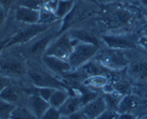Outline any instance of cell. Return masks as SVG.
I'll use <instances>...</instances> for the list:
<instances>
[{
    "mask_svg": "<svg viewBox=\"0 0 147 119\" xmlns=\"http://www.w3.org/2000/svg\"><path fill=\"white\" fill-rule=\"evenodd\" d=\"M73 40L79 42L88 43L95 44L101 47L103 44L100 37V34H98L93 30L87 29L86 27H77L67 30Z\"/></svg>",
    "mask_w": 147,
    "mask_h": 119,
    "instance_id": "11",
    "label": "cell"
},
{
    "mask_svg": "<svg viewBox=\"0 0 147 119\" xmlns=\"http://www.w3.org/2000/svg\"><path fill=\"white\" fill-rule=\"evenodd\" d=\"M27 76L33 86L36 87H50L54 89H65L70 94L72 90L63 80L47 69L41 61L27 60Z\"/></svg>",
    "mask_w": 147,
    "mask_h": 119,
    "instance_id": "2",
    "label": "cell"
},
{
    "mask_svg": "<svg viewBox=\"0 0 147 119\" xmlns=\"http://www.w3.org/2000/svg\"><path fill=\"white\" fill-rule=\"evenodd\" d=\"M139 36L133 33L128 34H103L100 37L103 44L107 47L117 50H127L138 48Z\"/></svg>",
    "mask_w": 147,
    "mask_h": 119,
    "instance_id": "9",
    "label": "cell"
},
{
    "mask_svg": "<svg viewBox=\"0 0 147 119\" xmlns=\"http://www.w3.org/2000/svg\"><path fill=\"white\" fill-rule=\"evenodd\" d=\"M14 0H0V6L8 12Z\"/></svg>",
    "mask_w": 147,
    "mask_h": 119,
    "instance_id": "33",
    "label": "cell"
},
{
    "mask_svg": "<svg viewBox=\"0 0 147 119\" xmlns=\"http://www.w3.org/2000/svg\"><path fill=\"white\" fill-rule=\"evenodd\" d=\"M26 106L38 119L41 118L46 110L50 107L48 101L37 94H30L26 100Z\"/></svg>",
    "mask_w": 147,
    "mask_h": 119,
    "instance_id": "14",
    "label": "cell"
},
{
    "mask_svg": "<svg viewBox=\"0 0 147 119\" xmlns=\"http://www.w3.org/2000/svg\"><path fill=\"white\" fill-rule=\"evenodd\" d=\"M59 119H68V117L66 116H62L61 115V116H60V118Z\"/></svg>",
    "mask_w": 147,
    "mask_h": 119,
    "instance_id": "42",
    "label": "cell"
},
{
    "mask_svg": "<svg viewBox=\"0 0 147 119\" xmlns=\"http://www.w3.org/2000/svg\"><path fill=\"white\" fill-rule=\"evenodd\" d=\"M137 106V100L134 96L126 95L123 96L119 103L118 111L121 113H127Z\"/></svg>",
    "mask_w": 147,
    "mask_h": 119,
    "instance_id": "23",
    "label": "cell"
},
{
    "mask_svg": "<svg viewBox=\"0 0 147 119\" xmlns=\"http://www.w3.org/2000/svg\"><path fill=\"white\" fill-rule=\"evenodd\" d=\"M60 116L61 114L58 109L50 106L40 119H59Z\"/></svg>",
    "mask_w": 147,
    "mask_h": 119,
    "instance_id": "29",
    "label": "cell"
},
{
    "mask_svg": "<svg viewBox=\"0 0 147 119\" xmlns=\"http://www.w3.org/2000/svg\"><path fill=\"white\" fill-rule=\"evenodd\" d=\"M70 95L68 90L65 89H55L48 102L50 106L58 109L65 102Z\"/></svg>",
    "mask_w": 147,
    "mask_h": 119,
    "instance_id": "21",
    "label": "cell"
},
{
    "mask_svg": "<svg viewBox=\"0 0 147 119\" xmlns=\"http://www.w3.org/2000/svg\"><path fill=\"white\" fill-rule=\"evenodd\" d=\"M142 13H143L145 19H146V22H147V9H146L142 8Z\"/></svg>",
    "mask_w": 147,
    "mask_h": 119,
    "instance_id": "40",
    "label": "cell"
},
{
    "mask_svg": "<svg viewBox=\"0 0 147 119\" xmlns=\"http://www.w3.org/2000/svg\"><path fill=\"white\" fill-rule=\"evenodd\" d=\"M9 119H38L35 115L27 107L17 106L11 112Z\"/></svg>",
    "mask_w": 147,
    "mask_h": 119,
    "instance_id": "22",
    "label": "cell"
},
{
    "mask_svg": "<svg viewBox=\"0 0 147 119\" xmlns=\"http://www.w3.org/2000/svg\"><path fill=\"white\" fill-rule=\"evenodd\" d=\"M137 42L139 47H142L145 50H147V38L145 36L142 35V34L139 35Z\"/></svg>",
    "mask_w": 147,
    "mask_h": 119,
    "instance_id": "35",
    "label": "cell"
},
{
    "mask_svg": "<svg viewBox=\"0 0 147 119\" xmlns=\"http://www.w3.org/2000/svg\"><path fill=\"white\" fill-rule=\"evenodd\" d=\"M67 117H68V119H87V118L83 114L81 110L72 113V114H70Z\"/></svg>",
    "mask_w": 147,
    "mask_h": 119,
    "instance_id": "34",
    "label": "cell"
},
{
    "mask_svg": "<svg viewBox=\"0 0 147 119\" xmlns=\"http://www.w3.org/2000/svg\"><path fill=\"white\" fill-rule=\"evenodd\" d=\"M27 60L20 52L18 55L0 57V73L11 79L27 75Z\"/></svg>",
    "mask_w": 147,
    "mask_h": 119,
    "instance_id": "6",
    "label": "cell"
},
{
    "mask_svg": "<svg viewBox=\"0 0 147 119\" xmlns=\"http://www.w3.org/2000/svg\"><path fill=\"white\" fill-rule=\"evenodd\" d=\"M39 11H40L39 24L50 25V24H55L59 21H61V20L58 19L55 11L50 8H49L45 4H43V6L40 8Z\"/></svg>",
    "mask_w": 147,
    "mask_h": 119,
    "instance_id": "20",
    "label": "cell"
},
{
    "mask_svg": "<svg viewBox=\"0 0 147 119\" xmlns=\"http://www.w3.org/2000/svg\"><path fill=\"white\" fill-rule=\"evenodd\" d=\"M23 94L24 91L22 89L11 83L0 93V99L17 106V103H20L22 100L24 96Z\"/></svg>",
    "mask_w": 147,
    "mask_h": 119,
    "instance_id": "17",
    "label": "cell"
},
{
    "mask_svg": "<svg viewBox=\"0 0 147 119\" xmlns=\"http://www.w3.org/2000/svg\"><path fill=\"white\" fill-rule=\"evenodd\" d=\"M141 34L145 36L147 38V24L142 29V30H141Z\"/></svg>",
    "mask_w": 147,
    "mask_h": 119,
    "instance_id": "39",
    "label": "cell"
},
{
    "mask_svg": "<svg viewBox=\"0 0 147 119\" xmlns=\"http://www.w3.org/2000/svg\"><path fill=\"white\" fill-rule=\"evenodd\" d=\"M10 37H8V38H6L4 39V40H1V41H0V56H1L2 52L6 49V46H7V43H8L9 41Z\"/></svg>",
    "mask_w": 147,
    "mask_h": 119,
    "instance_id": "37",
    "label": "cell"
},
{
    "mask_svg": "<svg viewBox=\"0 0 147 119\" xmlns=\"http://www.w3.org/2000/svg\"><path fill=\"white\" fill-rule=\"evenodd\" d=\"M76 0H57L55 13L59 20H63L74 7Z\"/></svg>",
    "mask_w": 147,
    "mask_h": 119,
    "instance_id": "19",
    "label": "cell"
},
{
    "mask_svg": "<svg viewBox=\"0 0 147 119\" xmlns=\"http://www.w3.org/2000/svg\"><path fill=\"white\" fill-rule=\"evenodd\" d=\"M138 2L139 3L142 8L147 9V0H138Z\"/></svg>",
    "mask_w": 147,
    "mask_h": 119,
    "instance_id": "38",
    "label": "cell"
},
{
    "mask_svg": "<svg viewBox=\"0 0 147 119\" xmlns=\"http://www.w3.org/2000/svg\"><path fill=\"white\" fill-rule=\"evenodd\" d=\"M131 3H110L99 5L96 17L98 30L103 34H128L142 20L138 9Z\"/></svg>",
    "mask_w": 147,
    "mask_h": 119,
    "instance_id": "1",
    "label": "cell"
},
{
    "mask_svg": "<svg viewBox=\"0 0 147 119\" xmlns=\"http://www.w3.org/2000/svg\"><path fill=\"white\" fill-rule=\"evenodd\" d=\"M108 108L104 96H98L81 108L87 119H97Z\"/></svg>",
    "mask_w": 147,
    "mask_h": 119,
    "instance_id": "13",
    "label": "cell"
},
{
    "mask_svg": "<svg viewBox=\"0 0 147 119\" xmlns=\"http://www.w3.org/2000/svg\"><path fill=\"white\" fill-rule=\"evenodd\" d=\"M83 105L78 94L70 95L64 103L58 108L62 116H70L72 113L81 110Z\"/></svg>",
    "mask_w": 147,
    "mask_h": 119,
    "instance_id": "18",
    "label": "cell"
},
{
    "mask_svg": "<svg viewBox=\"0 0 147 119\" xmlns=\"http://www.w3.org/2000/svg\"><path fill=\"white\" fill-rule=\"evenodd\" d=\"M41 62L47 69L56 75H63L73 70L68 61L53 56L44 54L42 57Z\"/></svg>",
    "mask_w": 147,
    "mask_h": 119,
    "instance_id": "12",
    "label": "cell"
},
{
    "mask_svg": "<svg viewBox=\"0 0 147 119\" xmlns=\"http://www.w3.org/2000/svg\"><path fill=\"white\" fill-rule=\"evenodd\" d=\"M7 13L8 12H7L3 7H1V6H0V29L1 28L3 24L5 22L6 18H7Z\"/></svg>",
    "mask_w": 147,
    "mask_h": 119,
    "instance_id": "36",
    "label": "cell"
},
{
    "mask_svg": "<svg viewBox=\"0 0 147 119\" xmlns=\"http://www.w3.org/2000/svg\"><path fill=\"white\" fill-rule=\"evenodd\" d=\"M98 9V4H90L82 0H76L73 9L61 20L59 34L70 29L81 27L83 22H86L92 17H96Z\"/></svg>",
    "mask_w": 147,
    "mask_h": 119,
    "instance_id": "4",
    "label": "cell"
},
{
    "mask_svg": "<svg viewBox=\"0 0 147 119\" xmlns=\"http://www.w3.org/2000/svg\"><path fill=\"white\" fill-rule=\"evenodd\" d=\"M100 48L95 44L77 42L67 60L73 70L80 68L93 60Z\"/></svg>",
    "mask_w": 147,
    "mask_h": 119,
    "instance_id": "7",
    "label": "cell"
},
{
    "mask_svg": "<svg viewBox=\"0 0 147 119\" xmlns=\"http://www.w3.org/2000/svg\"><path fill=\"white\" fill-rule=\"evenodd\" d=\"M138 0H97L98 5L100 4H110V3H132Z\"/></svg>",
    "mask_w": 147,
    "mask_h": 119,
    "instance_id": "32",
    "label": "cell"
},
{
    "mask_svg": "<svg viewBox=\"0 0 147 119\" xmlns=\"http://www.w3.org/2000/svg\"><path fill=\"white\" fill-rule=\"evenodd\" d=\"M109 78L107 75H95L89 77L83 80L84 84L88 86L97 87H105L109 84Z\"/></svg>",
    "mask_w": 147,
    "mask_h": 119,
    "instance_id": "24",
    "label": "cell"
},
{
    "mask_svg": "<svg viewBox=\"0 0 147 119\" xmlns=\"http://www.w3.org/2000/svg\"><path fill=\"white\" fill-rule=\"evenodd\" d=\"M33 87L34 88H32V90H34V93H33L32 94L38 95L47 101H49L52 94L55 90V89L50 88V87H36L34 86Z\"/></svg>",
    "mask_w": 147,
    "mask_h": 119,
    "instance_id": "27",
    "label": "cell"
},
{
    "mask_svg": "<svg viewBox=\"0 0 147 119\" xmlns=\"http://www.w3.org/2000/svg\"><path fill=\"white\" fill-rule=\"evenodd\" d=\"M82 1H86V2H88V3H90V4H98L97 0H82Z\"/></svg>",
    "mask_w": 147,
    "mask_h": 119,
    "instance_id": "41",
    "label": "cell"
},
{
    "mask_svg": "<svg viewBox=\"0 0 147 119\" xmlns=\"http://www.w3.org/2000/svg\"><path fill=\"white\" fill-rule=\"evenodd\" d=\"M17 106L0 99V119H9L11 112Z\"/></svg>",
    "mask_w": 147,
    "mask_h": 119,
    "instance_id": "26",
    "label": "cell"
},
{
    "mask_svg": "<svg viewBox=\"0 0 147 119\" xmlns=\"http://www.w3.org/2000/svg\"><path fill=\"white\" fill-rule=\"evenodd\" d=\"M15 19L17 21L24 24H38L40 11L23 6H18L15 11Z\"/></svg>",
    "mask_w": 147,
    "mask_h": 119,
    "instance_id": "15",
    "label": "cell"
},
{
    "mask_svg": "<svg viewBox=\"0 0 147 119\" xmlns=\"http://www.w3.org/2000/svg\"><path fill=\"white\" fill-rule=\"evenodd\" d=\"M121 113L118 110L107 108L97 119H119Z\"/></svg>",
    "mask_w": 147,
    "mask_h": 119,
    "instance_id": "30",
    "label": "cell"
},
{
    "mask_svg": "<svg viewBox=\"0 0 147 119\" xmlns=\"http://www.w3.org/2000/svg\"><path fill=\"white\" fill-rule=\"evenodd\" d=\"M45 4L42 0H19V6L40 10Z\"/></svg>",
    "mask_w": 147,
    "mask_h": 119,
    "instance_id": "28",
    "label": "cell"
},
{
    "mask_svg": "<svg viewBox=\"0 0 147 119\" xmlns=\"http://www.w3.org/2000/svg\"><path fill=\"white\" fill-rule=\"evenodd\" d=\"M93 60L111 71H121L127 67L129 60L124 50L102 46Z\"/></svg>",
    "mask_w": 147,
    "mask_h": 119,
    "instance_id": "5",
    "label": "cell"
},
{
    "mask_svg": "<svg viewBox=\"0 0 147 119\" xmlns=\"http://www.w3.org/2000/svg\"><path fill=\"white\" fill-rule=\"evenodd\" d=\"M61 21L57 22L51 27L42 32L33 40L26 44H22L20 52L26 60H33L41 61L42 56L45 54L50 43L58 35Z\"/></svg>",
    "mask_w": 147,
    "mask_h": 119,
    "instance_id": "3",
    "label": "cell"
},
{
    "mask_svg": "<svg viewBox=\"0 0 147 119\" xmlns=\"http://www.w3.org/2000/svg\"><path fill=\"white\" fill-rule=\"evenodd\" d=\"M53 25V24L48 25V24H42L39 23L34 24H26L25 27L22 28L10 37V40L6 46L5 50L13 46L22 45L26 44Z\"/></svg>",
    "mask_w": 147,
    "mask_h": 119,
    "instance_id": "10",
    "label": "cell"
},
{
    "mask_svg": "<svg viewBox=\"0 0 147 119\" xmlns=\"http://www.w3.org/2000/svg\"><path fill=\"white\" fill-rule=\"evenodd\" d=\"M76 42H77L71 38L68 32L65 31L59 34L53 40L45 54L58 57L67 61Z\"/></svg>",
    "mask_w": 147,
    "mask_h": 119,
    "instance_id": "8",
    "label": "cell"
},
{
    "mask_svg": "<svg viewBox=\"0 0 147 119\" xmlns=\"http://www.w3.org/2000/svg\"><path fill=\"white\" fill-rule=\"evenodd\" d=\"M11 83H12L11 78L0 73V93Z\"/></svg>",
    "mask_w": 147,
    "mask_h": 119,
    "instance_id": "31",
    "label": "cell"
},
{
    "mask_svg": "<svg viewBox=\"0 0 147 119\" xmlns=\"http://www.w3.org/2000/svg\"><path fill=\"white\" fill-rule=\"evenodd\" d=\"M123 96L124 95L119 94L118 92L115 91V90L111 92V93H106L104 95V98L106 100L108 108L118 110L119 103Z\"/></svg>",
    "mask_w": 147,
    "mask_h": 119,
    "instance_id": "25",
    "label": "cell"
},
{
    "mask_svg": "<svg viewBox=\"0 0 147 119\" xmlns=\"http://www.w3.org/2000/svg\"><path fill=\"white\" fill-rule=\"evenodd\" d=\"M127 73L132 78L137 80H147V59H139L129 62Z\"/></svg>",
    "mask_w": 147,
    "mask_h": 119,
    "instance_id": "16",
    "label": "cell"
}]
</instances>
